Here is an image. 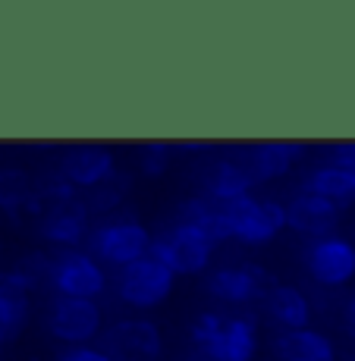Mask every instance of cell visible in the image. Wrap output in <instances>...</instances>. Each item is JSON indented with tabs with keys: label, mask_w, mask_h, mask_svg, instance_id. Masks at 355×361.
<instances>
[{
	"label": "cell",
	"mask_w": 355,
	"mask_h": 361,
	"mask_svg": "<svg viewBox=\"0 0 355 361\" xmlns=\"http://www.w3.org/2000/svg\"><path fill=\"white\" fill-rule=\"evenodd\" d=\"M35 224H38V235L47 245L69 252V248H82V242H88L95 217L85 204V195L69 189L64 179L57 176L54 183L38 185Z\"/></svg>",
	"instance_id": "6da1fadb"
},
{
	"label": "cell",
	"mask_w": 355,
	"mask_h": 361,
	"mask_svg": "<svg viewBox=\"0 0 355 361\" xmlns=\"http://www.w3.org/2000/svg\"><path fill=\"white\" fill-rule=\"evenodd\" d=\"M192 343L205 361H255L261 349L258 317L246 311H201L192 321Z\"/></svg>",
	"instance_id": "7a4b0ae2"
},
{
	"label": "cell",
	"mask_w": 355,
	"mask_h": 361,
	"mask_svg": "<svg viewBox=\"0 0 355 361\" xmlns=\"http://www.w3.org/2000/svg\"><path fill=\"white\" fill-rule=\"evenodd\" d=\"M148 258L164 264L173 276H201L211 267L214 245L198 226L176 220L157 235H151Z\"/></svg>",
	"instance_id": "3957f363"
},
{
	"label": "cell",
	"mask_w": 355,
	"mask_h": 361,
	"mask_svg": "<svg viewBox=\"0 0 355 361\" xmlns=\"http://www.w3.org/2000/svg\"><path fill=\"white\" fill-rule=\"evenodd\" d=\"M151 230L138 217H107L88 233V255L104 267H126L148 258Z\"/></svg>",
	"instance_id": "277c9868"
},
{
	"label": "cell",
	"mask_w": 355,
	"mask_h": 361,
	"mask_svg": "<svg viewBox=\"0 0 355 361\" xmlns=\"http://www.w3.org/2000/svg\"><path fill=\"white\" fill-rule=\"evenodd\" d=\"M224 207V217L229 226V242H239L248 248L270 245L283 230H287V204L274 198L246 195L239 201H229Z\"/></svg>",
	"instance_id": "5b68a950"
},
{
	"label": "cell",
	"mask_w": 355,
	"mask_h": 361,
	"mask_svg": "<svg viewBox=\"0 0 355 361\" xmlns=\"http://www.w3.org/2000/svg\"><path fill=\"white\" fill-rule=\"evenodd\" d=\"M47 289L57 298H82V302H97L110 289L107 267L97 264L85 248H69L51 258L47 270Z\"/></svg>",
	"instance_id": "8992f818"
},
{
	"label": "cell",
	"mask_w": 355,
	"mask_h": 361,
	"mask_svg": "<svg viewBox=\"0 0 355 361\" xmlns=\"http://www.w3.org/2000/svg\"><path fill=\"white\" fill-rule=\"evenodd\" d=\"M176 289V276L157 264L155 258H142L132 261L126 267L116 270L114 276V293L126 308L132 311H157L167 298Z\"/></svg>",
	"instance_id": "52a82bcc"
},
{
	"label": "cell",
	"mask_w": 355,
	"mask_h": 361,
	"mask_svg": "<svg viewBox=\"0 0 355 361\" xmlns=\"http://www.w3.org/2000/svg\"><path fill=\"white\" fill-rule=\"evenodd\" d=\"M277 286V276L261 264H224V267L207 270L205 293L224 305L246 308L252 302H261Z\"/></svg>",
	"instance_id": "ba28073f"
},
{
	"label": "cell",
	"mask_w": 355,
	"mask_h": 361,
	"mask_svg": "<svg viewBox=\"0 0 355 361\" xmlns=\"http://www.w3.org/2000/svg\"><path fill=\"white\" fill-rule=\"evenodd\" d=\"M107 330L104 324V308L97 302H82V298H54L47 308V333L57 343L66 345H92L101 333Z\"/></svg>",
	"instance_id": "9c48e42d"
},
{
	"label": "cell",
	"mask_w": 355,
	"mask_h": 361,
	"mask_svg": "<svg viewBox=\"0 0 355 361\" xmlns=\"http://www.w3.org/2000/svg\"><path fill=\"white\" fill-rule=\"evenodd\" d=\"M308 276L324 289H343L355 280V242L346 235H324L308 242L302 255Z\"/></svg>",
	"instance_id": "30bf717a"
},
{
	"label": "cell",
	"mask_w": 355,
	"mask_h": 361,
	"mask_svg": "<svg viewBox=\"0 0 355 361\" xmlns=\"http://www.w3.org/2000/svg\"><path fill=\"white\" fill-rule=\"evenodd\" d=\"M57 170V176L69 189H76L79 195H88L101 183H107L114 173H120V164H116V154L107 145H73V148L64 151Z\"/></svg>",
	"instance_id": "8fae6325"
},
{
	"label": "cell",
	"mask_w": 355,
	"mask_h": 361,
	"mask_svg": "<svg viewBox=\"0 0 355 361\" xmlns=\"http://www.w3.org/2000/svg\"><path fill=\"white\" fill-rule=\"evenodd\" d=\"M164 333L148 317H126L104 330V349L114 361H157L164 355Z\"/></svg>",
	"instance_id": "7c38bea8"
},
{
	"label": "cell",
	"mask_w": 355,
	"mask_h": 361,
	"mask_svg": "<svg viewBox=\"0 0 355 361\" xmlns=\"http://www.w3.org/2000/svg\"><path fill=\"white\" fill-rule=\"evenodd\" d=\"M343 220V207L333 204L321 195H311V192H299L296 198L287 201V230H292L302 239L315 242L324 235H333Z\"/></svg>",
	"instance_id": "4fadbf2b"
},
{
	"label": "cell",
	"mask_w": 355,
	"mask_h": 361,
	"mask_svg": "<svg viewBox=\"0 0 355 361\" xmlns=\"http://www.w3.org/2000/svg\"><path fill=\"white\" fill-rule=\"evenodd\" d=\"M308 148L302 142H289V138H274V142H258L246 154V170L252 183H277V179L289 176L299 164L305 161Z\"/></svg>",
	"instance_id": "5bb4252c"
},
{
	"label": "cell",
	"mask_w": 355,
	"mask_h": 361,
	"mask_svg": "<svg viewBox=\"0 0 355 361\" xmlns=\"http://www.w3.org/2000/svg\"><path fill=\"white\" fill-rule=\"evenodd\" d=\"M32 321V293L10 270H0V345L23 336Z\"/></svg>",
	"instance_id": "9a60e30c"
},
{
	"label": "cell",
	"mask_w": 355,
	"mask_h": 361,
	"mask_svg": "<svg viewBox=\"0 0 355 361\" xmlns=\"http://www.w3.org/2000/svg\"><path fill=\"white\" fill-rule=\"evenodd\" d=\"M201 189H205L207 201L214 204H229V201H239L246 195H252L255 183L248 176L246 164L242 161H233V157H214L211 166H207L205 179H201Z\"/></svg>",
	"instance_id": "2e32d148"
},
{
	"label": "cell",
	"mask_w": 355,
	"mask_h": 361,
	"mask_svg": "<svg viewBox=\"0 0 355 361\" xmlns=\"http://www.w3.org/2000/svg\"><path fill=\"white\" fill-rule=\"evenodd\" d=\"M261 308L280 330H305V327H311V317H315L311 298L299 286H289V283H277L261 298Z\"/></svg>",
	"instance_id": "e0dca14e"
},
{
	"label": "cell",
	"mask_w": 355,
	"mask_h": 361,
	"mask_svg": "<svg viewBox=\"0 0 355 361\" xmlns=\"http://www.w3.org/2000/svg\"><path fill=\"white\" fill-rule=\"evenodd\" d=\"M277 361H339L337 343L324 330H283L274 339Z\"/></svg>",
	"instance_id": "ac0fdd59"
},
{
	"label": "cell",
	"mask_w": 355,
	"mask_h": 361,
	"mask_svg": "<svg viewBox=\"0 0 355 361\" xmlns=\"http://www.w3.org/2000/svg\"><path fill=\"white\" fill-rule=\"evenodd\" d=\"M38 204V185L32 183V173L23 166H0V211L19 217V214H35Z\"/></svg>",
	"instance_id": "d6986e66"
},
{
	"label": "cell",
	"mask_w": 355,
	"mask_h": 361,
	"mask_svg": "<svg viewBox=\"0 0 355 361\" xmlns=\"http://www.w3.org/2000/svg\"><path fill=\"white\" fill-rule=\"evenodd\" d=\"M302 192H311V195H321L333 204L346 207L355 201V176L337 170L333 164H321L302 179Z\"/></svg>",
	"instance_id": "ffe728a7"
},
{
	"label": "cell",
	"mask_w": 355,
	"mask_h": 361,
	"mask_svg": "<svg viewBox=\"0 0 355 361\" xmlns=\"http://www.w3.org/2000/svg\"><path fill=\"white\" fill-rule=\"evenodd\" d=\"M129 189H132V183L123 173H114L107 183L92 189L85 195V204H88V211H92V217H107V214H114L116 207L123 204V198L129 195Z\"/></svg>",
	"instance_id": "44dd1931"
},
{
	"label": "cell",
	"mask_w": 355,
	"mask_h": 361,
	"mask_svg": "<svg viewBox=\"0 0 355 361\" xmlns=\"http://www.w3.org/2000/svg\"><path fill=\"white\" fill-rule=\"evenodd\" d=\"M173 157H176V148H173V142H145L142 148H138V154H136V164H138V170L145 173V176H151V179H161L167 170L173 166Z\"/></svg>",
	"instance_id": "7402d4cb"
},
{
	"label": "cell",
	"mask_w": 355,
	"mask_h": 361,
	"mask_svg": "<svg viewBox=\"0 0 355 361\" xmlns=\"http://www.w3.org/2000/svg\"><path fill=\"white\" fill-rule=\"evenodd\" d=\"M57 361H114L104 345H66V349L57 352Z\"/></svg>",
	"instance_id": "603a6c76"
},
{
	"label": "cell",
	"mask_w": 355,
	"mask_h": 361,
	"mask_svg": "<svg viewBox=\"0 0 355 361\" xmlns=\"http://www.w3.org/2000/svg\"><path fill=\"white\" fill-rule=\"evenodd\" d=\"M327 164H333L337 170L349 173L355 176V142H339L330 148V154H327Z\"/></svg>",
	"instance_id": "cb8c5ba5"
},
{
	"label": "cell",
	"mask_w": 355,
	"mask_h": 361,
	"mask_svg": "<svg viewBox=\"0 0 355 361\" xmlns=\"http://www.w3.org/2000/svg\"><path fill=\"white\" fill-rule=\"evenodd\" d=\"M173 148H176L179 154H207L211 142H179V145H173Z\"/></svg>",
	"instance_id": "d4e9b609"
},
{
	"label": "cell",
	"mask_w": 355,
	"mask_h": 361,
	"mask_svg": "<svg viewBox=\"0 0 355 361\" xmlns=\"http://www.w3.org/2000/svg\"><path fill=\"white\" fill-rule=\"evenodd\" d=\"M346 324H349V327L355 330V295L349 298V302H346Z\"/></svg>",
	"instance_id": "484cf974"
},
{
	"label": "cell",
	"mask_w": 355,
	"mask_h": 361,
	"mask_svg": "<svg viewBox=\"0 0 355 361\" xmlns=\"http://www.w3.org/2000/svg\"><path fill=\"white\" fill-rule=\"evenodd\" d=\"M0 361H4V345H0Z\"/></svg>",
	"instance_id": "4316f807"
}]
</instances>
